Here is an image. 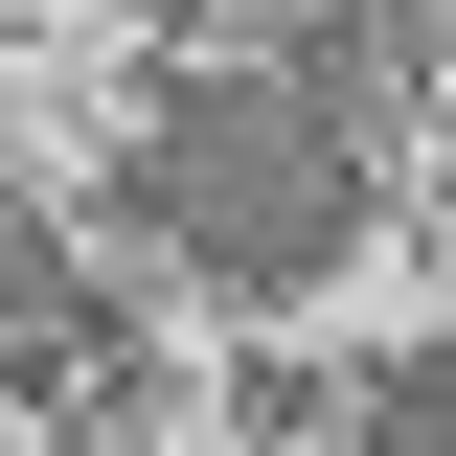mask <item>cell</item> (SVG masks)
I'll return each mask as SVG.
<instances>
[{"mask_svg": "<svg viewBox=\"0 0 456 456\" xmlns=\"http://www.w3.org/2000/svg\"><path fill=\"white\" fill-rule=\"evenodd\" d=\"M114 206H137V228H183L228 297H297L342 228H365V160H342L274 69H206V92H160V114H137V183H114Z\"/></svg>", "mask_w": 456, "mask_h": 456, "instance_id": "cell-1", "label": "cell"}, {"mask_svg": "<svg viewBox=\"0 0 456 456\" xmlns=\"http://www.w3.org/2000/svg\"><path fill=\"white\" fill-rule=\"evenodd\" d=\"M411 69H434V46H411L388 0H342V23H297V69H274V92H297V114H320L342 160H365V137H388V114H411Z\"/></svg>", "mask_w": 456, "mask_h": 456, "instance_id": "cell-2", "label": "cell"}, {"mask_svg": "<svg viewBox=\"0 0 456 456\" xmlns=\"http://www.w3.org/2000/svg\"><path fill=\"white\" fill-rule=\"evenodd\" d=\"M365 456H456V342H411L388 388H365Z\"/></svg>", "mask_w": 456, "mask_h": 456, "instance_id": "cell-3", "label": "cell"}, {"mask_svg": "<svg viewBox=\"0 0 456 456\" xmlns=\"http://www.w3.org/2000/svg\"><path fill=\"white\" fill-rule=\"evenodd\" d=\"M92 456H114V411H92Z\"/></svg>", "mask_w": 456, "mask_h": 456, "instance_id": "cell-4", "label": "cell"}]
</instances>
